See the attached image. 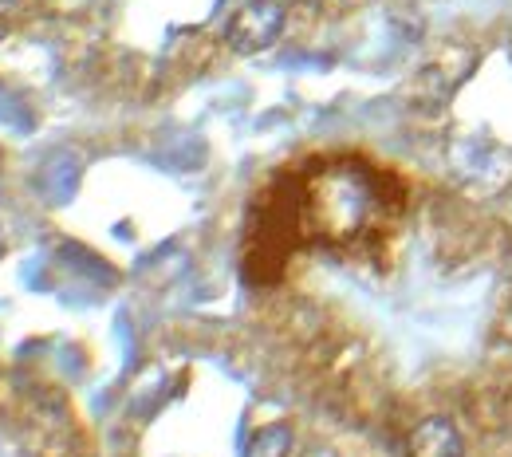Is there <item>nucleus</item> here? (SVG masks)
Instances as JSON below:
<instances>
[{
	"label": "nucleus",
	"instance_id": "obj_1",
	"mask_svg": "<svg viewBox=\"0 0 512 457\" xmlns=\"http://www.w3.org/2000/svg\"><path fill=\"white\" fill-rule=\"evenodd\" d=\"M284 32V8L276 0H237L225 16V44L241 56L272 48Z\"/></svg>",
	"mask_w": 512,
	"mask_h": 457
},
{
	"label": "nucleus",
	"instance_id": "obj_2",
	"mask_svg": "<svg viewBox=\"0 0 512 457\" xmlns=\"http://www.w3.org/2000/svg\"><path fill=\"white\" fill-rule=\"evenodd\" d=\"M406 454L410 457H465V442L457 434V426L449 418H426L410 430V442H406Z\"/></svg>",
	"mask_w": 512,
	"mask_h": 457
},
{
	"label": "nucleus",
	"instance_id": "obj_3",
	"mask_svg": "<svg viewBox=\"0 0 512 457\" xmlns=\"http://www.w3.org/2000/svg\"><path fill=\"white\" fill-rule=\"evenodd\" d=\"M288 450H292V434L284 426H264L249 438L245 457H288Z\"/></svg>",
	"mask_w": 512,
	"mask_h": 457
}]
</instances>
